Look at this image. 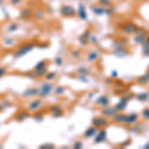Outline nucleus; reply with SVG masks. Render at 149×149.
<instances>
[{"mask_svg":"<svg viewBox=\"0 0 149 149\" xmlns=\"http://www.w3.org/2000/svg\"><path fill=\"white\" fill-rule=\"evenodd\" d=\"M134 34H135V36H134L133 40H134V42H135L136 44L143 45L144 43L146 42V37H147V31H146V30L141 29V28H138Z\"/></svg>","mask_w":149,"mask_h":149,"instance_id":"f257e3e1","label":"nucleus"},{"mask_svg":"<svg viewBox=\"0 0 149 149\" xmlns=\"http://www.w3.org/2000/svg\"><path fill=\"white\" fill-rule=\"evenodd\" d=\"M92 11L97 15H103V14H107L110 15L114 12V8L111 7H102V6H92Z\"/></svg>","mask_w":149,"mask_h":149,"instance_id":"f03ea898","label":"nucleus"},{"mask_svg":"<svg viewBox=\"0 0 149 149\" xmlns=\"http://www.w3.org/2000/svg\"><path fill=\"white\" fill-rule=\"evenodd\" d=\"M60 12H61V14L64 17H68V18L74 17L77 13L74 8L71 5H63L61 7V9H60Z\"/></svg>","mask_w":149,"mask_h":149,"instance_id":"7ed1b4c3","label":"nucleus"},{"mask_svg":"<svg viewBox=\"0 0 149 149\" xmlns=\"http://www.w3.org/2000/svg\"><path fill=\"white\" fill-rule=\"evenodd\" d=\"M138 29V26L133 22H128L127 24L123 26L122 28V32L125 35H132L136 32V30Z\"/></svg>","mask_w":149,"mask_h":149,"instance_id":"20e7f679","label":"nucleus"},{"mask_svg":"<svg viewBox=\"0 0 149 149\" xmlns=\"http://www.w3.org/2000/svg\"><path fill=\"white\" fill-rule=\"evenodd\" d=\"M132 97V95H128V97H122L120 100H119V102L117 103L116 105H115V109H116L117 111H120V110H123V109H125V107H126V105H127V103H128V100H130V98Z\"/></svg>","mask_w":149,"mask_h":149,"instance_id":"39448f33","label":"nucleus"},{"mask_svg":"<svg viewBox=\"0 0 149 149\" xmlns=\"http://www.w3.org/2000/svg\"><path fill=\"white\" fill-rule=\"evenodd\" d=\"M127 114L124 113H118L116 112L113 116H112V120H113L115 123H121V124H126L127 121Z\"/></svg>","mask_w":149,"mask_h":149,"instance_id":"423d86ee","label":"nucleus"},{"mask_svg":"<svg viewBox=\"0 0 149 149\" xmlns=\"http://www.w3.org/2000/svg\"><path fill=\"white\" fill-rule=\"evenodd\" d=\"M116 112H118V111H117L114 107H104V109L102 110V114L105 117H112L115 113H116Z\"/></svg>","mask_w":149,"mask_h":149,"instance_id":"0eeeda50","label":"nucleus"},{"mask_svg":"<svg viewBox=\"0 0 149 149\" xmlns=\"http://www.w3.org/2000/svg\"><path fill=\"white\" fill-rule=\"evenodd\" d=\"M93 123L95 126L97 127H100V126H105L107 125V123H109V121L107 120V119L104 118V117H97V118H95L93 120Z\"/></svg>","mask_w":149,"mask_h":149,"instance_id":"6e6552de","label":"nucleus"},{"mask_svg":"<svg viewBox=\"0 0 149 149\" xmlns=\"http://www.w3.org/2000/svg\"><path fill=\"white\" fill-rule=\"evenodd\" d=\"M107 138V131L105 130H100V132L97 133V136H95V143H100L102 141L105 140Z\"/></svg>","mask_w":149,"mask_h":149,"instance_id":"1a4fd4ad","label":"nucleus"},{"mask_svg":"<svg viewBox=\"0 0 149 149\" xmlns=\"http://www.w3.org/2000/svg\"><path fill=\"white\" fill-rule=\"evenodd\" d=\"M137 83L141 86L147 85V84L149 83V71L146 72V73L144 74H142V76L139 77V78L137 79Z\"/></svg>","mask_w":149,"mask_h":149,"instance_id":"9d476101","label":"nucleus"},{"mask_svg":"<svg viewBox=\"0 0 149 149\" xmlns=\"http://www.w3.org/2000/svg\"><path fill=\"white\" fill-rule=\"evenodd\" d=\"M78 15L81 20H86V19L88 18V14H86V7L84 6L83 4H80V5H79Z\"/></svg>","mask_w":149,"mask_h":149,"instance_id":"9b49d317","label":"nucleus"},{"mask_svg":"<svg viewBox=\"0 0 149 149\" xmlns=\"http://www.w3.org/2000/svg\"><path fill=\"white\" fill-rule=\"evenodd\" d=\"M33 47H34V45H33V44H29L28 46H25V47L21 48V49L17 52V54H16V57H21V56H23V55L27 54L30 50L33 49Z\"/></svg>","mask_w":149,"mask_h":149,"instance_id":"f8f14e48","label":"nucleus"},{"mask_svg":"<svg viewBox=\"0 0 149 149\" xmlns=\"http://www.w3.org/2000/svg\"><path fill=\"white\" fill-rule=\"evenodd\" d=\"M138 120V114L137 113H130L127 116L126 125H133L136 121Z\"/></svg>","mask_w":149,"mask_h":149,"instance_id":"ddd939ff","label":"nucleus"},{"mask_svg":"<svg viewBox=\"0 0 149 149\" xmlns=\"http://www.w3.org/2000/svg\"><path fill=\"white\" fill-rule=\"evenodd\" d=\"M51 90H52V86L50 85V84H44L40 91V95H42V97H46L47 95H49Z\"/></svg>","mask_w":149,"mask_h":149,"instance_id":"4468645a","label":"nucleus"},{"mask_svg":"<svg viewBox=\"0 0 149 149\" xmlns=\"http://www.w3.org/2000/svg\"><path fill=\"white\" fill-rule=\"evenodd\" d=\"M128 51H126L125 49H124V47L122 48H118V49H115L114 51V55L119 58H124L126 56H128Z\"/></svg>","mask_w":149,"mask_h":149,"instance_id":"2eb2a0df","label":"nucleus"},{"mask_svg":"<svg viewBox=\"0 0 149 149\" xmlns=\"http://www.w3.org/2000/svg\"><path fill=\"white\" fill-rule=\"evenodd\" d=\"M97 103L104 107H107V105H109V97H105V95H102V97H100L97 98Z\"/></svg>","mask_w":149,"mask_h":149,"instance_id":"dca6fc26","label":"nucleus"},{"mask_svg":"<svg viewBox=\"0 0 149 149\" xmlns=\"http://www.w3.org/2000/svg\"><path fill=\"white\" fill-rule=\"evenodd\" d=\"M97 133V127L95 126V127H91V128H88V130L86 131V133H85V136L86 137H93V135H95V134Z\"/></svg>","mask_w":149,"mask_h":149,"instance_id":"f3484780","label":"nucleus"},{"mask_svg":"<svg viewBox=\"0 0 149 149\" xmlns=\"http://www.w3.org/2000/svg\"><path fill=\"white\" fill-rule=\"evenodd\" d=\"M137 100L139 102H146V100L149 98V93L147 92H144V93H140L139 95H136Z\"/></svg>","mask_w":149,"mask_h":149,"instance_id":"a211bd4d","label":"nucleus"},{"mask_svg":"<svg viewBox=\"0 0 149 149\" xmlns=\"http://www.w3.org/2000/svg\"><path fill=\"white\" fill-rule=\"evenodd\" d=\"M90 36H91L90 32H88V31H86V32H85V33H84V34L80 37V41H81V43H83V44H86V43L88 42V39H91Z\"/></svg>","mask_w":149,"mask_h":149,"instance_id":"6ab92c4d","label":"nucleus"},{"mask_svg":"<svg viewBox=\"0 0 149 149\" xmlns=\"http://www.w3.org/2000/svg\"><path fill=\"white\" fill-rule=\"evenodd\" d=\"M142 53L145 57H149V43L145 42L142 45Z\"/></svg>","mask_w":149,"mask_h":149,"instance_id":"aec40b11","label":"nucleus"},{"mask_svg":"<svg viewBox=\"0 0 149 149\" xmlns=\"http://www.w3.org/2000/svg\"><path fill=\"white\" fill-rule=\"evenodd\" d=\"M98 3L102 7H110L112 5L111 0H98Z\"/></svg>","mask_w":149,"mask_h":149,"instance_id":"412c9836","label":"nucleus"},{"mask_svg":"<svg viewBox=\"0 0 149 149\" xmlns=\"http://www.w3.org/2000/svg\"><path fill=\"white\" fill-rule=\"evenodd\" d=\"M31 16H32V11L30 9H25V10L22 11V17L24 19H28Z\"/></svg>","mask_w":149,"mask_h":149,"instance_id":"4be33fe9","label":"nucleus"},{"mask_svg":"<svg viewBox=\"0 0 149 149\" xmlns=\"http://www.w3.org/2000/svg\"><path fill=\"white\" fill-rule=\"evenodd\" d=\"M97 57H98V53L97 52H92L90 55H88V61L90 62H93V61H95V60L97 59Z\"/></svg>","mask_w":149,"mask_h":149,"instance_id":"5701e85b","label":"nucleus"},{"mask_svg":"<svg viewBox=\"0 0 149 149\" xmlns=\"http://www.w3.org/2000/svg\"><path fill=\"white\" fill-rule=\"evenodd\" d=\"M40 104H41V102H40V100H35L34 102L31 103L30 109H31V110H36V109H38V107H40Z\"/></svg>","mask_w":149,"mask_h":149,"instance_id":"b1692460","label":"nucleus"},{"mask_svg":"<svg viewBox=\"0 0 149 149\" xmlns=\"http://www.w3.org/2000/svg\"><path fill=\"white\" fill-rule=\"evenodd\" d=\"M142 116L144 119L149 120V109L148 107H145V109L142 110Z\"/></svg>","mask_w":149,"mask_h":149,"instance_id":"393cba45","label":"nucleus"},{"mask_svg":"<svg viewBox=\"0 0 149 149\" xmlns=\"http://www.w3.org/2000/svg\"><path fill=\"white\" fill-rule=\"evenodd\" d=\"M111 74V77H112L113 79H116V78H117V72H116V71L111 72V74Z\"/></svg>","mask_w":149,"mask_h":149,"instance_id":"a878e982","label":"nucleus"},{"mask_svg":"<svg viewBox=\"0 0 149 149\" xmlns=\"http://www.w3.org/2000/svg\"><path fill=\"white\" fill-rule=\"evenodd\" d=\"M81 145H83L81 142H77L76 144H74V148H81Z\"/></svg>","mask_w":149,"mask_h":149,"instance_id":"bb28decb","label":"nucleus"},{"mask_svg":"<svg viewBox=\"0 0 149 149\" xmlns=\"http://www.w3.org/2000/svg\"><path fill=\"white\" fill-rule=\"evenodd\" d=\"M79 72H81V73H84V74H88V71L85 69V68H81L79 70Z\"/></svg>","mask_w":149,"mask_h":149,"instance_id":"cd10ccee","label":"nucleus"},{"mask_svg":"<svg viewBox=\"0 0 149 149\" xmlns=\"http://www.w3.org/2000/svg\"><path fill=\"white\" fill-rule=\"evenodd\" d=\"M4 73H5V70H4L3 68H1V69H0V77H1V76H3Z\"/></svg>","mask_w":149,"mask_h":149,"instance_id":"c85d7f7f","label":"nucleus"},{"mask_svg":"<svg viewBox=\"0 0 149 149\" xmlns=\"http://www.w3.org/2000/svg\"><path fill=\"white\" fill-rule=\"evenodd\" d=\"M91 39L93 40V43H97V38H95V36H92V37H91Z\"/></svg>","mask_w":149,"mask_h":149,"instance_id":"c756f323","label":"nucleus"},{"mask_svg":"<svg viewBox=\"0 0 149 149\" xmlns=\"http://www.w3.org/2000/svg\"><path fill=\"white\" fill-rule=\"evenodd\" d=\"M53 76H55V74H49V76H47V79H49V80H51V79H53L54 77Z\"/></svg>","mask_w":149,"mask_h":149,"instance_id":"7c9ffc66","label":"nucleus"},{"mask_svg":"<svg viewBox=\"0 0 149 149\" xmlns=\"http://www.w3.org/2000/svg\"><path fill=\"white\" fill-rule=\"evenodd\" d=\"M143 148L144 149H149V142H147L145 145H143Z\"/></svg>","mask_w":149,"mask_h":149,"instance_id":"2f4dec72","label":"nucleus"},{"mask_svg":"<svg viewBox=\"0 0 149 149\" xmlns=\"http://www.w3.org/2000/svg\"><path fill=\"white\" fill-rule=\"evenodd\" d=\"M74 56H76V57H78V56H79V55H80V54H79V52H78V51H74Z\"/></svg>","mask_w":149,"mask_h":149,"instance_id":"473e14b6","label":"nucleus"},{"mask_svg":"<svg viewBox=\"0 0 149 149\" xmlns=\"http://www.w3.org/2000/svg\"><path fill=\"white\" fill-rule=\"evenodd\" d=\"M12 2H16V3H19V2H20V0H12Z\"/></svg>","mask_w":149,"mask_h":149,"instance_id":"72a5a7b5","label":"nucleus"},{"mask_svg":"<svg viewBox=\"0 0 149 149\" xmlns=\"http://www.w3.org/2000/svg\"><path fill=\"white\" fill-rule=\"evenodd\" d=\"M137 1H139V2H147V1H149V0H137Z\"/></svg>","mask_w":149,"mask_h":149,"instance_id":"f704fd0d","label":"nucleus"},{"mask_svg":"<svg viewBox=\"0 0 149 149\" xmlns=\"http://www.w3.org/2000/svg\"><path fill=\"white\" fill-rule=\"evenodd\" d=\"M146 42L149 43V36H147V37H146Z\"/></svg>","mask_w":149,"mask_h":149,"instance_id":"c9c22d12","label":"nucleus"},{"mask_svg":"<svg viewBox=\"0 0 149 149\" xmlns=\"http://www.w3.org/2000/svg\"><path fill=\"white\" fill-rule=\"evenodd\" d=\"M118 1H121V0H118Z\"/></svg>","mask_w":149,"mask_h":149,"instance_id":"e433bc0d","label":"nucleus"}]
</instances>
